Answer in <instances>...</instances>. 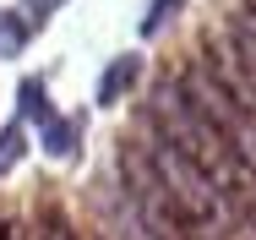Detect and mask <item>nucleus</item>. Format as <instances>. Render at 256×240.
I'll list each match as a JSON object with an SVG mask.
<instances>
[{"mask_svg": "<svg viewBox=\"0 0 256 240\" xmlns=\"http://www.w3.org/2000/svg\"><path fill=\"white\" fill-rule=\"evenodd\" d=\"M136 82H142V55H120V60H109V71L98 77V104H104V109H114Z\"/></svg>", "mask_w": 256, "mask_h": 240, "instance_id": "nucleus-1", "label": "nucleus"}, {"mask_svg": "<svg viewBox=\"0 0 256 240\" xmlns=\"http://www.w3.org/2000/svg\"><path fill=\"white\" fill-rule=\"evenodd\" d=\"M224 49H229L234 60H246V66H256V11H251V6L229 17V33H224Z\"/></svg>", "mask_w": 256, "mask_h": 240, "instance_id": "nucleus-2", "label": "nucleus"}, {"mask_svg": "<svg viewBox=\"0 0 256 240\" xmlns=\"http://www.w3.org/2000/svg\"><path fill=\"white\" fill-rule=\"evenodd\" d=\"M22 115H28V120L38 126V137H44V131H50L54 120H60V109H54L50 88H44L38 77H28V82H22Z\"/></svg>", "mask_w": 256, "mask_h": 240, "instance_id": "nucleus-3", "label": "nucleus"}, {"mask_svg": "<svg viewBox=\"0 0 256 240\" xmlns=\"http://www.w3.org/2000/svg\"><path fill=\"white\" fill-rule=\"evenodd\" d=\"M28 39H33V33L22 28V17H16V11H6V17H0V60H16Z\"/></svg>", "mask_w": 256, "mask_h": 240, "instance_id": "nucleus-4", "label": "nucleus"}, {"mask_svg": "<svg viewBox=\"0 0 256 240\" xmlns=\"http://www.w3.org/2000/svg\"><path fill=\"white\" fill-rule=\"evenodd\" d=\"M180 6H186V0H153V11L142 17V39H158V33L180 17Z\"/></svg>", "mask_w": 256, "mask_h": 240, "instance_id": "nucleus-5", "label": "nucleus"}, {"mask_svg": "<svg viewBox=\"0 0 256 240\" xmlns=\"http://www.w3.org/2000/svg\"><path fill=\"white\" fill-rule=\"evenodd\" d=\"M28 137H22V126H6V131H0V175H11V169H16V164H22V153H28Z\"/></svg>", "mask_w": 256, "mask_h": 240, "instance_id": "nucleus-6", "label": "nucleus"}, {"mask_svg": "<svg viewBox=\"0 0 256 240\" xmlns=\"http://www.w3.org/2000/svg\"><path fill=\"white\" fill-rule=\"evenodd\" d=\"M54 6H60V0H22V11H16V17H22V28L33 33L38 22H50V11H54Z\"/></svg>", "mask_w": 256, "mask_h": 240, "instance_id": "nucleus-7", "label": "nucleus"}, {"mask_svg": "<svg viewBox=\"0 0 256 240\" xmlns=\"http://www.w3.org/2000/svg\"><path fill=\"white\" fill-rule=\"evenodd\" d=\"M251 11H256V0H251Z\"/></svg>", "mask_w": 256, "mask_h": 240, "instance_id": "nucleus-8", "label": "nucleus"}, {"mask_svg": "<svg viewBox=\"0 0 256 240\" xmlns=\"http://www.w3.org/2000/svg\"><path fill=\"white\" fill-rule=\"evenodd\" d=\"M98 240H109V235H98Z\"/></svg>", "mask_w": 256, "mask_h": 240, "instance_id": "nucleus-9", "label": "nucleus"}]
</instances>
